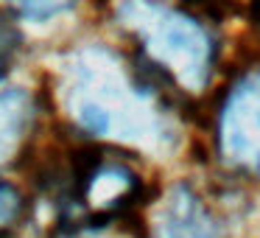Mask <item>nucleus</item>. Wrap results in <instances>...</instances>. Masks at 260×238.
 <instances>
[{"instance_id":"obj_1","label":"nucleus","mask_w":260,"mask_h":238,"mask_svg":"<svg viewBox=\"0 0 260 238\" xmlns=\"http://www.w3.org/2000/svg\"><path fill=\"white\" fill-rule=\"evenodd\" d=\"M157 90L151 79L129 76L109 51L84 48L68 65L64 104L73 121L92 137L157 143L168 135Z\"/></svg>"},{"instance_id":"obj_8","label":"nucleus","mask_w":260,"mask_h":238,"mask_svg":"<svg viewBox=\"0 0 260 238\" xmlns=\"http://www.w3.org/2000/svg\"><path fill=\"white\" fill-rule=\"evenodd\" d=\"M9 6L17 14H23V17L42 23V20H51L70 12L76 6V0H9Z\"/></svg>"},{"instance_id":"obj_10","label":"nucleus","mask_w":260,"mask_h":238,"mask_svg":"<svg viewBox=\"0 0 260 238\" xmlns=\"http://www.w3.org/2000/svg\"><path fill=\"white\" fill-rule=\"evenodd\" d=\"M252 23L257 25V31H260V0L254 3V9H252Z\"/></svg>"},{"instance_id":"obj_4","label":"nucleus","mask_w":260,"mask_h":238,"mask_svg":"<svg viewBox=\"0 0 260 238\" xmlns=\"http://www.w3.org/2000/svg\"><path fill=\"white\" fill-rule=\"evenodd\" d=\"M218 154L230 168L260 176V70L232 84L218 109Z\"/></svg>"},{"instance_id":"obj_5","label":"nucleus","mask_w":260,"mask_h":238,"mask_svg":"<svg viewBox=\"0 0 260 238\" xmlns=\"http://www.w3.org/2000/svg\"><path fill=\"white\" fill-rule=\"evenodd\" d=\"M157 238H218V227L207 204L187 185H179L159 210Z\"/></svg>"},{"instance_id":"obj_9","label":"nucleus","mask_w":260,"mask_h":238,"mask_svg":"<svg viewBox=\"0 0 260 238\" xmlns=\"http://www.w3.org/2000/svg\"><path fill=\"white\" fill-rule=\"evenodd\" d=\"M17 48H20V34H17V28H14V25L6 20V14L0 12V70H3V68H6V65L14 59Z\"/></svg>"},{"instance_id":"obj_6","label":"nucleus","mask_w":260,"mask_h":238,"mask_svg":"<svg viewBox=\"0 0 260 238\" xmlns=\"http://www.w3.org/2000/svg\"><path fill=\"white\" fill-rule=\"evenodd\" d=\"M34 121V104L23 90H0V163L20 148Z\"/></svg>"},{"instance_id":"obj_3","label":"nucleus","mask_w":260,"mask_h":238,"mask_svg":"<svg viewBox=\"0 0 260 238\" xmlns=\"http://www.w3.org/2000/svg\"><path fill=\"white\" fill-rule=\"evenodd\" d=\"M62 202L79 221H109L137 202L143 182L126 160L104 148H81L70 154L64 171Z\"/></svg>"},{"instance_id":"obj_2","label":"nucleus","mask_w":260,"mask_h":238,"mask_svg":"<svg viewBox=\"0 0 260 238\" xmlns=\"http://www.w3.org/2000/svg\"><path fill=\"white\" fill-rule=\"evenodd\" d=\"M115 20L137 45V68L162 90L199 96L215 68L210 28L162 0H115Z\"/></svg>"},{"instance_id":"obj_7","label":"nucleus","mask_w":260,"mask_h":238,"mask_svg":"<svg viewBox=\"0 0 260 238\" xmlns=\"http://www.w3.org/2000/svg\"><path fill=\"white\" fill-rule=\"evenodd\" d=\"M25 216V199L12 182L0 180V235H6L9 230L23 221Z\"/></svg>"}]
</instances>
